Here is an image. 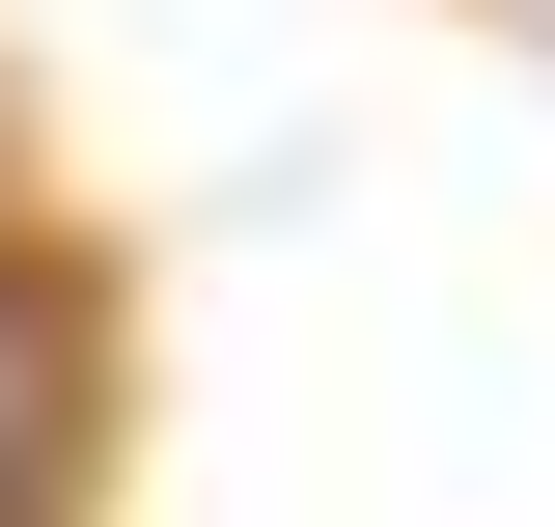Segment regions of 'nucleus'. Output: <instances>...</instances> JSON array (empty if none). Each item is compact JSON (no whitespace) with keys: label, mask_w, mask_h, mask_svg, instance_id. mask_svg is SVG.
I'll return each instance as SVG.
<instances>
[{"label":"nucleus","mask_w":555,"mask_h":527,"mask_svg":"<svg viewBox=\"0 0 555 527\" xmlns=\"http://www.w3.org/2000/svg\"><path fill=\"white\" fill-rule=\"evenodd\" d=\"M112 445H139V333L56 222H0V527H112Z\"/></svg>","instance_id":"f257e3e1"},{"label":"nucleus","mask_w":555,"mask_h":527,"mask_svg":"<svg viewBox=\"0 0 555 527\" xmlns=\"http://www.w3.org/2000/svg\"><path fill=\"white\" fill-rule=\"evenodd\" d=\"M0 222H28V139H0Z\"/></svg>","instance_id":"f03ea898"}]
</instances>
